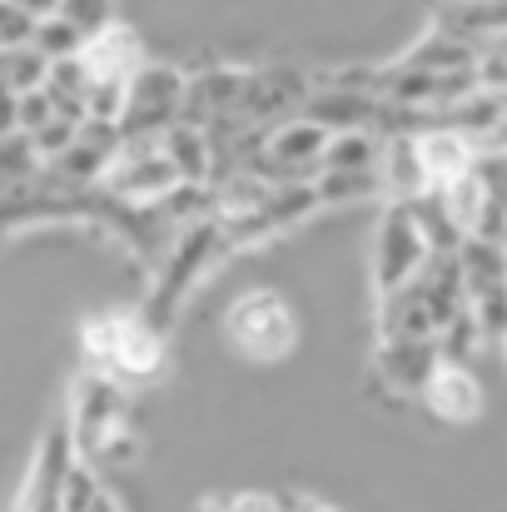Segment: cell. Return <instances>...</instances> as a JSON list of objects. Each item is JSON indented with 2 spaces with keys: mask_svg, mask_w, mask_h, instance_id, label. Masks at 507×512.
Wrapping results in <instances>:
<instances>
[{
  "mask_svg": "<svg viewBox=\"0 0 507 512\" xmlns=\"http://www.w3.org/2000/svg\"><path fill=\"white\" fill-rule=\"evenodd\" d=\"M15 5H25V10L40 15V20H55V15L65 10V0H15Z\"/></svg>",
  "mask_w": 507,
  "mask_h": 512,
  "instance_id": "30",
  "label": "cell"
},
{
  "mask_svg": "<svg viewBox=\"0 0 507 512\" xmlns=\"http://www.w3.org/2000/svg\"><path fill=\"white\" fill-rule=\"evenodd\" d=\"M80 60H85L90 80H120V85H130V80L145 70L140 35H135L130 25H120V20H115L110 30L90 35V40H85V50H80Z\"/></svg>",
  "mask_w": 507,
  "mask_h": 512,
  "instance_id": "11",
  "label": "cell"
},
{
  "mask_svg": "<svg viewBox=\"0 0 507 512\" xmlns=\"http://www.w3.org/2000/svg\"><path fill=\"white\" fill-rule=\"evenodd\" d=\"M125 428H130V423H125V393H120V383L105 378V373H85V378L75 383V418H70L75 453L90 463V458H100V448H105L115 433H125Z\"/></svg>",
  "mask_w": 507,
  "mask_h": 512,
  "instance_id": "7",
  "label": "cell"
},
{
  "mask_svg": "<svg viewBox=\"0 0 507 512\" xmlns=\"http://www.w3.org/2000/svg\"><path fill=\"white\" fill-rule=\"evenodd\" d=\"M85 30L80 25H70L65 15H55V20H40V35H35V45L60 65V60H80V50H85Z\"/></svg>",
  "mask_w": 507,
  "mask_h": 512,
  "instance_id": "24",
  "label": "cell"
},
{
  "mask_svg": "<svg viewBox=\"0 0 507 512\" xmlns=\"http://www.w3.org/2000/svg\"><path fill=\"white\" fill-rule=\"evenodd\" d=\"M438 30H448L453 40H463L483 55L507 40V0H443Z\"/></svg>",
  "mask_w": 507,
  "mask_h": 512,
  "instance_id": "10",
  "label": "cell"
},
{
  "mask_svg": "<svg viewBox=\"0 0 507 512\" xmlns=\"http://www.w3.org/2000/svg\"><path fill=\"white\" fill-rule=\"evenodd\" d=\"M70 25H80L85 35H100V30H110L115 25V10H110V0H65V10H60Z\"/></svg>",
  "mask_w": 507,
  "mask_h": 512,
  "instance_id": "28",
  "label": "cell"
},
{
  "mask_svg": "<svg viewBox=\"0 0 507 512\" xmlns=\"http://www.w3.org/2000/svg\"><path fill=\"white\" fill-rule=\"evenodd\" d=\"M224 334H229V343H234L244 358L274 363V358L294 353L299 319H294V309H289L274 289H254V294H244V299L224 314Z\"/></svg>",
  "mask_w": 507,
  "mask_h": 512,
  "instance_id": "3",
  "label": "cell"
},
{
  "mask_svg": "<svg viewBox=\"0 0 507 512\" xmlns=\"http://www.w3.org/2000/svg\"><path fill=\"white\" fill-rule=\"evenodd\" d=\"M433 259V244L423 239V224L413 214V204H388L378 219V239H373V284L378 299L408 289Z\"/></svg>",
  "mask_w": 507,
  "mask_h": 512,
  "instance_id": "4",
  "label": "cell"
},
{
  "mask_svg": "<svg viewBox=\"0 0 507 512\" xmlns=\"http://www.w3.org/2000/svg\"><path fill=\"white\" fill-rule=\"evenodd\" d=\"M463 279H468V299L488 294V289H507V244L503 239H468L458 249Z\"/></svg>",
  "mask_w": 507,
  "mask_h": 512,
  "instance_id": "17",
  "label": "cell"
},
{
  "mask_svg": "<svg viewBox=\"0 0 507 512\" xmlns=\"http://www.w3.org/2000/svg\"><path fill=\"white\" fill-rule=\"evenodd\" d=\"M40 174H45V160H40L30 135H5L0 140V179H5V189H25Z\"/></svg>",
  "mask_w": 507,
  "mask_h": 512,
  "instance_id": "23",
  "label": "cell"
},
{
  "mask_svg": "<svg viewBox=\"0 0 507 512\" xmlns=\"http://www.w3.org/2000/svg\"><path fill=\"white\" fill-rule=\"evenodd\" d=\"M503 353H507V334H503Z\"/></svg>",
  "mask_w": 507,
  "mask_h": 512,
  "instance_id": "33",
  "label": "cell"
},
{
  "mask_svg": "<svg viewBox=\"0 0 507 512\" xmlns=\"http://www.w3.org/2000/svg\"><path fill=\"white\" fill-rule=\"evenodd\" d=\"M35 35H40V15H30V10L15 5V0H0V50L35 45Z\"/></svg>",
  "mask_w": 507,
  "mask_h": 512,
  "instance_id": "26",
  "label": "cell"
},
{
  "mask_svg": "<svg viewBox=\"0 0 507 512\" xmlns=\"http://www.w3.org/2000/svg\"><path fill=\"white\" fill-rule=\"evenodd\" d=\"M55 60L40 45H20V50H0V85L5 95H35L50 85Z\"/></svg>",
  "mask_w": 507,
  "mask_h": 512,
  "instance_id": "18",
  "label": "cell"
},
{
  "mask_svg": "<svg viewBox=\"0 0 507 512\" xmlns=\"http://www.w3.org/2000/svg\"><path fill=\"white\" fill-rule=\"evenodd\" d=\"M80 348L90 358V373L105 378H150L165 363V334L150 329L145 319H120V314H95L80 329Z\"/></svg>",
  "mask_w": 507,
  "mask_h": 512,
  "instance_id": "2",
  "label": "cell"
},
{
  "mask_svg": "<svg viewBox=\"0 0 507 512\" xmlns=\"http://www.w3.org/2000/svg\"><path fill=\"white\" fill-rule=\"evenodd\" d=\"M184 95H189V75L174 65H145L130 80V105L120 120L125 140H160L184 120Z\"/></svg>",
  "mask_w": 507,
  "mask_h": 512,
  "instance_id": "6",
  "label": "cell"
},
{
  "mask_svg": "<svg viewBox=\"0 0 507 512\" xmlns=\"http://www.w3.org/2000/svg\"><path fill=\"white\" fill-rule=\"evenodd\" d=\"M438 368H443L438 339H378L373 353V378L388 383L393 393H428Z\"/></svg>",
  "mask_w": 507,
  "mask_h": 512,
  "instance_id": "8",
  "label": "cell"
},
{
  "mask_svg": "<svg viewBox=\"0 0 507 512\" xmlns=\"http://www.w3.org/2000/svg\"><path fill=\"white\" fill-rule=\"evenodd\" d=\"M224 512H284L269 493H234V498H224Z\"/></svg>",
  "mask_w": 507,
  "mask_h": 512,
  "instance_id": "29",
  "label": "cell"
},
{
  "mask_svg": "<svg viewBox=\"0 0 507 512\" xmlns=\"http://www.w3.org/2000/svg\"><path fill=\"white\" fill-rule=\"evenodd\" d=\"M383 165V135L358 130V135H334L324 170H378Z\"/></svg>",
  "mask_w": 507,
  "mask_h": 512,
  "instance_id": "22",
  "label": "cell"
},
{
  "mask_svg": "<svg viewBox=\"0 0 507 512\" xmlns=\"http://www.w3.org/2000/svg\"><path fill=\"white\" fill-rule=\"evenodd\" d=\"M224 254H229V239H224V219H219V214H209V219L179 229V239L169 244V259L160 264V274H155V289H150L140 319H145L150 329L169 334L174 319H179V304L189 299V289H194Z\"/></svg>",
  "mask_w": 507,
  "mask_h": 512,
  "instance_id": "1",
  "label": "cell"
},
{
  "mask_svg": "<svg viewBox=\"0 0 507 512\" xmlns=\"http://www.w3.org/2000/svg\"><path fill=\"white\" fill-rule=\"evenodd\" d=\"M160 145H165L169 165L179 170V179L189 184V189H204L209 179H214V135L209 130H194V125H174L169 135H160Z\"/></svg>",
  "mask_w": 507,
  "mask_h": 512,
  "instance_id": "16",
  "label": "cell"
},
{
  "mask_svg": "<svg viewBox=\"0 0 507 512\" xmlns=\"http://www.w3.org/2000/svg\"><path fill=\"white\" fill-rule=\"evenodd\" d=\"M483 343V324L473 319V309L453 324V329H443L438 334V348H443V363H463L468 368V358H473V348Z\"/></svg>",
  "mask_w": 507,
  "mask_h": 512,
  "instance_id": "27",
  "label": "cell"
},
{
  "mask_svg": "<svg viewBox=\"0 0 507 512\" xmlns=\"http://www.w3.org/2000/svg\"><path fill=\"white\" fill-rule=\"evenodd\" d=\"M383 189H388V204H418L423 194H433V179L423 170V155H418V135H383Z\"/></svg>",
  "mask_w": 507,
  "mask_h": 512,
  "instance_id": "12",
  "label": "cell"
},
{
  "mask_svg": "<svg viewBox=\"0 0 507 512\" xmlns=\"http://www.w3.org/2000/svg\"><path fill=\"white\" fill-rule=\"evenodd\" d=\"M314 189H319V204H358V199L388 194L378 170H324L314 179Z\"/></svg>",
  "mask_w": 507,
  "mask_h": 512,
  "instance_id": "19",
  "label": "cell"
},
{
  "mask_svg": "<svg viewBox=\"0 0 507 512\" xmlns=\"http://www.w3.org/2000/svg\"><path fill=\"white\" fill-rule=\"evenodd\" d=\"M423 403H428V413L443 418V423H473V418L483 413V388H478V378H473L463 363H443V368L433 373Z\"/></svg>",
  "mask_w": 507,
  "mask_h": 512,
  "instance_id": "13",
  "label": "cell"
},
{
  "mask_svg": "<svg viewBox=\"0 0 507 512\" xmlns=\"http://www.w3.org/2000/svg\"><path fill=\"white\" fill-rule=\"evenodd\" d=\"M478 50L473 45H463V40H453L448 30H428L423 40H413L408 50H403V60L398 65H408V70H423V75H468V70H478Z\"/></svg>",
  "mask_w": 507,
  "mask_h": 512,
  "instance_id": "15",
  "label": "cell"
},
{
  "mask_svg": "<svg viewBox=\"0 0 507 512\" xmlns=\"http://www.w3.org/2000/svg\"><path fill=\"white\" fill-rule=\"evenodd\" d=\"M503 244H507V239H503Z\"/></svg>",
  "mask_w": 507,
  "mask_h": 512,
  "instance_id": "34",
  "label": "cell"
},
{
  "mask_svg": "<svg viewBox=\"0 0 507 512\" xmlns=\"http://www.w3.org/2000/svg\"><path fill=\"white\" fill-rule=\"evenodd\" d=\"M413 214H418V224H423V239L433 244V254H458V249L468 244V234H463V229H458V219L448 214L443 194H423V199L413 204Z\"/></svg>",
  "mask_w": 507,
  "mask_h": 512,
  "instance_id": "20",
  "label": "cell"
},
{
  "mask_svg": "<svg viewBox=\"0 0 507 512\" xmlns=\"http://www.w3.org/2000/svg\"><path fill=\"white\" fill-rule=\"evenodd\" d=\"M299 512H334V508H324V503H299Z\"/></svg>",
  "mask_w": 507,
  "mask_h": 512,
  "instance_id": "31",
  "label": "cell"
},
{
  "mask_svg": "<svg viewBox=\"0 0 507 512\" xmlns=\"http://www.w3.org/2000/svg\"><path fill=\"white\" fill-rule=\"evenodd\" d=\"M100 478L90 473V463L85 458H75V468H70V478H65V498H60V512H95L100 508Z\"/></svg>",
  "mask_w": 507,
  "mask_h": 512,
  "instance_id": "25",
  "label": "cell"
},
{
  "mask_svg": "<svg viewBox=\"0 0 507 512\" xmlns=\"http://www.w3.org/2000/svg\"><path fill=\"white\" fill-rule=\"evenodd\" d=\"M304 120L324 125L329 135H358V130H378L383 125V100L378 95H363V90H319L304 100Z\"/></svg>",
  "mask_w": 507,
  "mask_h": 512,
  "instance_id": "9",
  "label": "cell"
},
{
  "mask_svg": "<svg viewBox=\"0 0 507 512\" xmlns=\"http://www.w3.org/2000/svg\"><path fill=\"white\" fill-rule=\"evenodd\" d=\"M443 204H448V214L458 219V229L473 239L478 229H483V214H488V194H483V179H478V165L463 174L458 184H448L443 189Z\"/></svg>",
  "mask_w": 507,
  "mask_h": 512,
  "instance_id": "21",
  "label": "cell"
},
{
  "mask_svg": "<svg viewBox=\"0 0 507 512\" xmlns=\"http://www.w3.org/2000/svg\"><path fill=\"white\" fill-rule=\"evenodd\" d=\"M100 189H105L110 199H120V204L155 209V204H169V199L184 189V179H179V170L169 165V155H165L160 140H125L120 160L110 165V174H105Z\"/></svg>",
  "mask_w": 507,
  "mask_h": 512,
  "instance_id": "5",
  "label": "cell"
},
{
  "mask_svg": "<svg viewBox=\"0 0 507 512\" xmlns=\"http://www.w3.org/2000/svg\"><path fill=\"white\" fill-rule=\"evenodd\" d=\"M95 512H120V508H115V503H110V498H100V508H95Z\"/></svg>",
  "mask_w": 507,
  "mask_h": 512,
  "instance_id": "32",
  "label": "cell"
},
{
  "mask_svg": "<svg viewBox=\"0 0 507 512\" xmlns=\"http://www.w3.org/2000/svg\"><path fill=\"white\" fill-rule=\"evenodd\" d=\"M418 155H423V170H428V179H433V194H443L448 184H458L463 174L478 165V145H473L468 135L448 130V125L418 135Z\"/></svg>",
  "mask_w": 507,
  "mask_h": 512,
  "instance_id": "14",
  "label": "cell"
}]
</instances>
